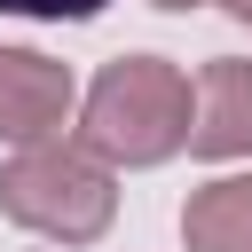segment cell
Here are the masks:
<instances>
[{
    "label": "cell",
    "instance_id": "6da1fadb",
    "mask_svg": "<svg viewBox=\"0 0 252 252\" xmlns=\"http://www.w3.org/2000/svg\"><path fill=\"white\" fill-rule=\"evenodd\" d=\"M197 118V79L165 55H110L94 87L79 94V142L102 150L110 165H165L189 150Z\"/></svg>",
    "mask_w": 252,
    "mask_h": 252
},
{
    "label": "cell",
    "instance_id": "7a4b0ae2",
    "mask_svg": "<svg viewBox=\"0 0 252 252\" xmlns=\"http://www.w3.org/2000/svg\"><path fill=\"white\" fill-rule=\"evenodd\" d=\"M0 213L32 236H55V244H94L110 236L118 220V165L102 150H87L79 134H47V142H24L8 150L0 165Z\"/></svg>",
    "mask_w": 252,
    "mask_h": 252
},
{
    "label": "cell",
    "instance_id": "3957f363",
    "mask_svg": "<svg viewBox=\"0 0 252 252\" xmlns=\"http://www.w3.org/2000/svg\"><path fill=\"white\" fill-rule=\"evenodd\" d=\"M71 110H79L71 63H55V55H39V47H0V142H8V150L63 134Z\"/></svg>",
    "mask_w": 252,
    "mask_h": 252
},
{
    "label": "cell",
    "instance_id": "277c9868",
    "mask_svg": "<svg viewBox=\"0 0 252 252\" xmlns=\"http://www.w3.org/2000/svg\"><path fill=\"white\" fill-rule=\"evenodd\" d=\"M189 158H252V63L213 55L197 71V118H189Z\"/></svg>",
    "mask_w": 252,
    "mask_h": 252
},
{
    "label": "cell",
    "instance_id": "5b68a950",
    "mask_svg": "<svg viewBox=\"0 0 252 252\" xmlns=\"http://www.w3.org/2000/svg\"><path fill=\"white\" fill-rule=\"evenodd\" d=\"M181 244L189 252H252V173H220V181L189 189Z\"/></svg>",
    "mask_w": 252,
    "mask_h": 252
},
{
    "label": "cell",
    "instance_id": "8992f818",
    "mask_svg": "<svg viewBox=\"0 0 252 252\" xmlns=\"http://www.w3.org/2000/svg\"><path fill=\"white\" fill-rule=\"evenodd\" d=\"M102 8L110 0H0V16H24V24H87Z\"/></svg>",
    "mask_w": 252,
    "mask_h": 252
},
{
    "label": "cell",
    "instance_id": "52a82bcc",
    "mask_svg": "<svg viewBox=\"0 0 252 252\" xmlns=\"http://www.w3.org/2000/svg\"><path fill=\"white\" fill-rule=\"evenodd\" d=\"M213 8H228L236 24H252V0H213Z\"/></svg>",
    "mask_w": 252,
    "mask_h": 252
},
{
    "label": "cell",
    "instance_id": "ba28073f",
    "mask_svg": "<svg viewBox=\"0 0 252 252\" xmlns=\"http://www.w3.org/2000/svg\"><path fill=\"white\" fill-rule=\"evenodd\" d=\"M150 8H173V16H181V8H205V0H150Z\"/></svg>",
    "mask_w": 252,
    "mask_h": 252
}]
</instances>
